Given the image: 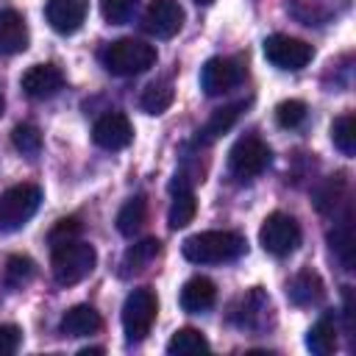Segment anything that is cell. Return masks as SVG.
<instances>
[{"label": "cell", "instance_id": "cell-1", "mask_svg": "<svg viewBox=\"0 0 356 356\" xmlns=\"http://www.w3.org/2000/svg\"><path fill=\"white\" fill-rule=\"evenodd\" d=\"M245 236L236 231H200L184 239L181 253L192 264H222L245 253Z\"/></svg>", "mask_w": 356, "mask_h": 356}, {"label": "cell", "instance_id": "cell-2", "mask_svg": "<svg viewBox=\"0 0 356 356\" xmlns=\"http://www.w3.org/2000/svg\"><path fill=\"white\" fill-rule=\"evenodd\" d=\"M97 264V253L89 242L72 239V242H61L53 245V256H50V267H53V278L58 286H75L81 284Z\"/></svg>", "mask_w": 356, "mask_h": 356}, {"label": "cell", "instance_id": "cell-3", "mask_svg": "<svg viewBox=\"0 0 356 356\" xmlns=\"http://www.w3.org/2000/svg\"><path fill=\"white\" fill-rule=\"evenodd\" d=\"M153 64H156V47L134 36L117 39L103 50V67L111 75H122V78L139 75L147 72Z\"/></svg>", "mask_w": 356, "mask_h": 356}, {"label": "cell", "instance_id": "cell-4", "mask_svg": "<svg viewBox=\"0 0 356 356\" xmlns=\"http://www.w3.org/2000/svg\"><path fill=\"white\" fill-rule=\"evenodd\" d=\"M156 314H159V300H156V292L150 286H139L134 289L125 303H122V331H125V339L128 342H142L153 323H156Z\"/></svg>", "mask_w": 356, "mask_h": 356}, {"label": "cell", "instance_id": "cell-5", "mask_svg": "<svg viewBox=\"0 0 356 356\" xmlns=\"http://www.w3.org/2000/svg\"><path fill=\"white\" fill-rule=\"evenodd\" d=\"M42 189L36 184H14L0 195V228L19 231L39 209Z\"/></svg>", "mask_w": 356, "mask_h": 356}, {"label": "cell", "instance_id": "cell-6", "mask_svg": "<svg viewBox=\"0 0 356 356\" xmlns=\"http://www.w3.org/2000/svg\"><path fill=\"white\" fill-rule=\"evenodd\" d=\"M267 164H270V147L256 134L239 136L228 150V170L236 181H253L267 170Z\"/></svg>", "mask_w": 356, "mask_h": 356}, {"label": "cell", "instance_id": "cell-7", "mask_svg": "<svg viewBox=\"0 0 356 356\" xmlns=\"http://www.w3.org/2000/svg\"><path fill=\"white\" fill-rule=\"evenodd\" d=\"M259 245L270 256H278V259L289 256L300 245V225H298V220L284 214V211L267 214V220L259 228Z\"/></svg>", "mask_w": 356, "mask_h": 356}, {"label": "cell", "instance_id": "cell-8", "mask_svg": "<svg viewBox=\"0 0 356 356\" xmlns=\"http://www.w3.org/2000/svg\"><path fill=\"white\" fill-rule=\"evenodd\" d=\"M264 50V58L275 67V70H286V72H295V70H303L314 50L312 44H306L303 39H295V36H286V33H273L264 39L261 44Z\"/></svg>", "mask_w": 356, "mask_h": 356}, {"label": "cell", "instance_id": "cell-9", "mask_svg": "<svg viewBox=\"0 0 356 356\" xmlns=\"http://www.w3.org/2000/svg\"><path fill=\"white\" fill-rule=\"evenodd\" d=\"M239 81H242V67H239V61H234V58L214 56V58H209V61L203 64V70H200V89H203L209 97L234 89Z\"/></svg>", "mask_w": 356, "mask_h": 356}, {"label": "cell", "instance_id": "cell-10", "mask_svg": "<svg viewBox=\"0 0 356 356\" xmlns=\"http://www.w3.org/2000/svg\"><path fill=\"white\" fill-rule=\"evenodd\" d=\"M145 31L156 39H172L184 25V8L178 0H153L145 11Z\"/></svg>", "mask_w": 356, "mask_h": 356}, {"label": "cell", "instance_id": "cell-11", "mask_svg": "<svg viewBox=\"0 0 356 356\" xmlns=\"http://www.w3.org/2000/svg\"><path fill=\"white\" fill-rule=\"evenodd\" d=\"M92 139H95V145L103 147V150H122V147H128L131 139H134V125H131V120H128L125 114L108 111V114H103V117L95 122Z\"/></svg>", "mask_w": 356, "mask_h": 356}, {"label": "cell", "instance_id": "cell-12", "mask_svg": "<svg viewBox=\"0 0 356 356\" xmlns=\"http://www.w3.org/2000/svg\"><path fill=\"white\" fill-rule=\"evenodd\" d=\"M22 92L33 100H44V97H53L61 86H64V75L58 67L53 64H33L22 72Z\"/></svg>", "mask_w": 356, "mask_h": 356}, {"label": "cell", "instance_id": "cell-13", "mask_svg": "<svg viewBox=\"0 0 356 356\" xmlns=\"http://www.w3.org/2000/svg\"><path fill=\"white\" fill-rule=\"evenodd\" d=\"M89 11V0H47V22L56 33H75Z\"/></svg>", "mask_w": 356, "mask_h": 356}, {"label": "cell", "instance_id": "cell-14", "mask_svg": "<svg viewBox=\"0 0 356 356\" xmlns=\"http://www.w3.org/2000/svg\"><path fill=\"white\" fill-rule=\"evenodd\" d=\"M28 47V25L19 11L6 8L0 11V53L14 56Z\"/></svg>", "mask_w": 356, "mask_h": 356}, {"label": "cell", "instance_id": "cell-15", "mask_svg": "<svg viewBox=\"0 0 356 356\" xmlns=\"http://www.w3.org/2000/svg\"><path fill=\"white\" fill-rule=\"evenodd\" d=\"M323 295H325V286L314 270H300L286 284V298L292 306H314L323 300Z\"/></svg>", "mask_w": 356, "mask_h": 356}, {"label": "cell", "instance_id": "cell-16", "mask_svg": "<svg viewBox=\"0 0 356 356\" xmlns=\"http://www.w3.org/2000/svg\"><path fill=\"white\" fill-rule=\"evenodd\" d=\"M178 300H181V309H184V312H189V314H200V312H206V309L214 306V300H217V289H214V284H211L209 278L195 275V278H189V281L181 286Z\"/></svg>", "mask_w": 356, "mask_h": 356}, {"label": "cell", "instance_id": "cell-17", "mask_svg": "<svg viewBox=\"0 0 356 356\" xmlns=\"http://www.w3.org/2000/svg\"><path fill=\"white\" fill-rule=\"evenodd\" d=\"M100 325H103V320H100L97 309L89 303H78V306L67 309L61 317V334L64 337H89V334L100 331Z\"/></svg>", "mask_w": 356, "mask_h": 356}, {"label": "cell", "instance_id": "cell-18", "mask_svg": "<svg viewBox=\"0 0 356 356\" xmlns=\"http://www.w3.org/2000/svg\"><path fill=\"white\" fill-rule=\"evenodd\" d=\"M239 111H242V103H231V106L217 108V111L206 120V125L197 131L195 142H197V145H211V142H217L222 134H228V131L234 128V122L239 120Z\"/></svg>", "mask_w": 356, "mask_h": 356}, {"label": "cell", "instance_id": "cell-19", "mask_svg": "<svg viewBox=\"0 0 356 356\" xmlns=\"http://www.w3.org/2000/svg\"><path fill=\"white\" fill-rule=\"evenodd\" d=\"M161 253V242L156 239V236H147V239H142V242H136V245H131L125 253H122V261H120V275L125 278V275H131V273H139V270H145L156 256Z\"/></svg>", "mask_w": 356, "mask_h": 356}, {"label": "cell", "instance_id": "cell-20", "mask_svg": "<svg viewBox=\"0 0 356 356\" xmlns=\"http://www.w3.org/2000/svg\"><path fill=\"white\" fill-rule=\"evenodd\" d=\"M306 348H309L314 356H328V353L337 348V323H334V314H331V312L320 314V320L309 328V334H306Z\"/></svg>", "mask_w": 356, "mask_h": 356}, {"label": "cell", "instance_id": "cell-21", "mask_svg": "<svg viewBox=\"0 0 356 356\" xmlns=\"http://www.w3.org/2000/svg\"><path fill=\"white\" fill-rule=\"evenodd\" d=\"M264 312H270V298L261 289H250L242 298V309L234 314V323L242 328H259L264 323Z\"/></svg>", "mask_w": 356, "mask_h": 356}, {"label": "cell", "instance_id": "cell-22", "mask_svg": "<svg viewBox=\"0 0 356 356\" xmlns=\"http://www.w3.org/2000/svg\"><path fill=\"white\" fill-rule=\"evenodd\" d=\"M172 100H175L172 83H170V81H156V83H150V86L142 92L139 106H142V111H147V114H164V111L172 106Z\"/></svg>", "mask_w": 356, "mask_h": 356}, {"label": "cell", "instance_id": "cell-23", "mask_svg": "<svg viewBox=\"0 0 356 356\" xmlns=\"http://www.w3.org/2000/svg\"><path fill=\"white\" fill-rule=\"evenodd\" d=\"M195 211H197V200L192 195V189H181V192H172V203H170V211H167V222L172 231L189 225L195 220Z\"/></svg>", "mask_w": 356, "mask_h": 356}, {"label": "cell", "instance_id": "cell-24", "mask_svg": "<svg viewBox=\"0 0 356 356\" xmlns=\"http://www.w3.org/2000/svg\"><path fill=\"white\" fill-rule=\"evenodd\" d=\"M145 217H147V203L145 197H131L120 211H117V231L122 236H134L142 225H145Z\"/></svg>", "mask_w": 356, "mask_h": 356}, {"label": "cell", "instance_id": "cell-25", "mask_svg": "<svg viewBox=\"0 0 356 356\" xmlns=\"http://www.w3.org/2000/svg\"><path fill=\"white\" fill-rule=\"evenodd\" d=\"M328 242H331V250L334 256L342 261L345 270H353V225H350V217H345L331 234H328Z\"/></svg>", "mask_w": 356, "mask_h": 356}, {"label": "cell", "instance_id": "cell-26", "mask_svg": "<svg viewBox=\"0 0 356 356\" xmlns=\"http://www.w3.org/2000/svg\"><path fill=\"white\" fill-rule=\"evenodd\" d=\"M331 142L342 156H356V117L342 114L331 122Z\"/></svg>", "mask_w": 356, "mask_h": 356}, {"label": "cell", "instance_id": "cell-27", "mask_svg": "<svg viewBox=\"0 0 356 356\" xmlns=\"http://www.w3.org/2000/svg\"><path fill=\"white\" fill-rule=\"evenodd\" d=\"M209 350V339L197 331V328H178L170 342H167V353L170 356H184V353H203Z\"/></svg>", "mask_w": 356, "mask_h": 356}, {"label": "cell", "instance_id": "cell-28", "mask_svg": "<svg viewBox=\"0 0 356 356\" xmlns=\"http://www.w3.org/2000/svg\"><path fill=\"white\" fill-rule=\"evenodd\" d=\"M33 275H36V264H33V259H28V256H11V259L6 261L3 284H6L8 289H22L25 284L33 281Z\"/></svg>", "mask_w": 356, "mask_h": 356}, {"label": "cell", "instance_id": "cell-29", "mask_svg": "<svg viewBox=\"0 0 356 356\" xmlns=\"http://www.w3.org/2000/svg\"><path fill=\"white\" fill-rule=\"evenodd\" d=\"M11 142H14V147H17L19 153H25V156H36V153L42 150V134H39L36 125H28V122H22V125H17V128L11 131Z\"/></svg>", "mask_w": 356, "mask_h": 356}, {"label": "cell", "instance_id": "cell-30", "mask_svg": "<svg viewBox=\"0 0 356 356\" xmlns=\"http://www.w3.org/2000/svg\"><path fill=\"white\" fill-rule=\"evenodd\" d=\"M275 120L281 128H298L306 120V103L303 100H281L275 106Z\"/></svg>", "mask_w": 356, "mask_h": 356}, {"label": "cell", "instance_id": "cell-31", "mask_svg": "<svg viewBox=\"0 0 356 356\" xmlns=\"http://www.w3.org/2000/svg\"><path fill=\"white\" fill-rule=\"evenodd\" d=\"M139 0H100V11H103V19L111 22V25H122L134 17V8H136Z\"/></svg>", "mask_w": 356, "mask_h": 356}, {"label": "cell", "instance_id": "cell-32", "mask_svg": "<svg viewBox=\"0 0 356 356\" xmlns=\"http://www.w3.org/2000/svg\"><path fill=\"white\" fill-rule=\"evenodd\" d=\"M78 234H81V220H78V217H64V220H58V222L50 228L47 242H50V245L72 242V239H78Z\"/></svg>", "mask_w": 356, "mask_h": 356}, {"label": "cell", "instance_id": "cell-33", "mask_svg": "<svg viewBox=\"0 0 356 356\" xmlns=\"http://www.w3.org/2000/svg\"><path fill=\"white\" fill-rule=\"evenodd\" d=\"M19 342H22V331H19L17 325H11V323L0 325V356H11V353H17Z\"/></svg>", "mask_w": 356, "mask_h": 356}, {"label": "cell", "instance_id": "cell-34", "mask_svg": "<svg viewBox=\"0 0 356 356\" xmlns=\"http://www.w3.org/2000/svg\"><path fill=\"white\" fill-rule=\"evenodd\" d=\"M92 353H103V348H81V356H92Z\"/></svg>", "mask_w": 356, "mask_h": 356}, {"label": "cell", "instance_id": "cell-35", "mask_svg": "<svg viewBox=\"0 0 356 356\" xmlns=\"http://www.w3.org/2000/svg\"><path fill=\"white\" fill-rule=\"evenodd\" d=\"M195 3H200V6H209V3H214V0H195Z\"/></svg>", "mask_w": 356, "mask_h": 356}, {"label": "cell", "instance_id": "cell-36", "mask_svg": "<svg viewBox=\"0 0 356 356\" xmlns=\"http://www.w3.org/2000/svg\"><path fill=\"white\" fill-rule=\"evenodd\" d=\"M0 111H3V100H0Z\"/></svg>", "mask_w": 356, "mask_h": 356}]
</instances>
